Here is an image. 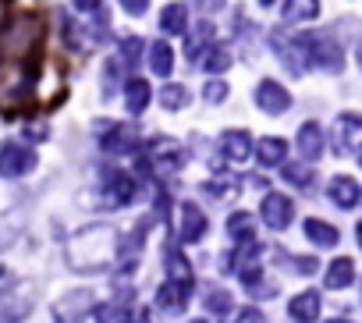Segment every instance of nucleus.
Segmentation results:
<instances>
[{"instance_id":"obj_31","label":"nucleus","mask_w":362,"mask_h":323,"mask_svg":"<svg viewBox=\"0 0 362 323\" xmlns=\"http://www.w3.org/2000/svg\"><path fill=\"white\" fill-rule=\"evenodd\" d=\"M281 175L291 182V185H313V168H309V160L305 164H281Z\"/></svg>"},{"instance_id":"obj_27","label":"nucleus","mask_w":362,"mask_h":323,"mask_svg":"<svg viewBox=\"0 0 362 323\" xmlns=\"http://www.w3.org/2000/svg\"><path fill=\"white\" fill-rule=\"evenodd\" d=\"M228 235H231L235 242H252V235H256L252 213H231V221H228Z\"/></svg>"},{"instance_id":"obj_12","label":"nucleus","mask_w":362,"mask_h":323,"mask_svg":"<svg viewBox=\"0 0 362 323\" xmlns=\"http://www.w3.org/2000/svg\"><path fill=\"white\" fill-rule=\"evenodd\" d=\"M177 235H181V242H199V238L206 235V217H203V210H199V206H192V203L181 206Z\"/></svg>"},{"instance_id":"obj_8","label":"nucleus","mask_w":362,"mask_h":323,"mask_svg":"<svg viewBox=\"0 0 362 323\" xmlns=\"http://www.w3.org/2000/svg\"><path fill=\"white\" fill-rule=\"evenodd\" d=\"M274 47H277V57L284 61V68L291 75H302L305 64H309V50L302 40H284V36H274Z\"/></svg>"},{"instance_id":"obj_9","label":"nucleus","mask_w":362,"mask_h":323,"mask_svg":"<svg viewBox=\"0 0 362 323\" xmlns=\"http://www.w3.org/2000/svg\"><path fill=\"white\" fill-rule=\"evenodd\" d=\"M189 295H192V281H163L160 284V291H156V302H160V309H167V312H181L185 309V302H189Z\"/></svg>"},{"instance_id":"obj_25","label":"nucleus","mask_w":362,"mask_h":323,"mask_svg":"<svg viewBox=\"0 0 362 323\" xmlns=\"http://www.w3.org/2000/svg\"><path fill=\"white\" fill-rule=\"evenodd\" d=\"M256 153H259V160L267 168H277V164H284V156H288V142L284 139H263L256 146Z\"/></svg>"},{"instance_id":"obj_11","label":"nucleus","mask_w":362,"mask_h":323,"mask_svg":"<svg viewBox=\"0 0 362 323\" xmlns=\"http://www.w3.org/2000/svg\"><path fill=\"white\" fill-rule=\"evenodd\" d=\"M221 153L231 160V164H245L249 153H252V139H249V131H242V128L224 131V135H221Z\"/></svg>"},{"instance_id":"obj_35","label":"nucleus","mask_w":362,"mask_h":323,"mask_svg":"<svg viewBox=\"0 0 362 323\" xmlns=\"http://www.w3.org/2000/svg\"><path fill=\"white\" fill-rule=\"evenodd\" d=\"M142 47H146V43H142V40H139V36H128V40H124V43H121V50H124V54H121V57H124V61H128V64H132V61H139V54H142Z\"/></svg>"},{"instance_id":"obj_7","label":"nucleus","mask_w":362,"mask_h":323,"mask_svg":"<svg viewBox=\"0 0 362 323\" xmlns=\"http://www.w3.org/2000/svg\"><path fill=\"white\" fill-rule=\"evenodd\" d=\"M256 107H259L263 114H284V110L291 107V96H288L284 86H277L274 78H267V82H259V89H256Z\"/></svg>"},{"instance_id":"obj_3","label":"nucleus","mask_w":362,"mask_h":323,"mask_svg":"<svg viewBox=\"0 0 362 323\" xmlns=\"http://www.w3.org/2000/svg\"><path fill=\"white\" fill-rule=\"evenodd\" d=\"M305 43V50H309V61L313 64H320L323 71H341L344 68V54H341V47L330 40V36H309V40H302Z\"/></svg>"},{"instance_id":"obj_16","label":"nucleus","mask_w":362,"mask_h":323,"mask_svg":"<svg viewBox=\"0 0 362 323\" xmlns=\"http://www.w3.org/2000/svg\"><path fill=\"white\" fill-rule=\"evenodd\" d=\"M295 142H298V153H302V156L309 160V164H313V160L323 153V131H320V124H313V121H309V124H302Z\"/></svg>"},{"instance_id":"obj_1","label":"nucleus","mask_w":362,"mask_h":323,"mask_svg":"<svg viewBox=\"0 0 362 323\" xmlns=\"http://www.w3.org/2000/svg\"><path fill=\"white\" fill-rule=\"evenodd\" d=\"M117 249V235L114 228H103V224H93L86 231H78L71 242H68V263L75 270H100L110 263Z\"/></svg>"},{"instance_id":"obj_38","label":"nucleus","mask_w":362,"mask_h":323,"mask_svg":"<svg viewBox=\"0 0 362 323\" xmlns=\"http://www.w3.org/2000/svg\"><path fill=\"white\" fill-rule=\"evenodd\" d=\"M121 8H124L128 15H142V11L149 8V0H121Z\"/></svg>"},{"instance_id":"obj_14","label":"nucleus","mask_w":362,"mask_h":323,"mask_svg":"<svg viewBox=\"0 0 362 323\" xmlns=\"http://www.w3.org/2000/svg\"><path fill=\"white\" fill-rule=\"evenodd\" d=\"M135 199V182L128 175L107 171V206H124Z\"/></svg>"},{"instance_id":"obj_41","label":"nucleus","mask_w":362,"mask_h":323,"mask_svg":"<svg viewBox=\"0 0 362 323\" xmlns=\"http://www.w3.org/2000/svg\"><path fill=\"white\" fill-rule=\"evenodd\" d=\"M8 8H11V0H0V22L8 18Z\"/></svg>"},{"instance_id":"obj_17","label":"nucleus","mask_w":362,"mask_h":323,"mask_svg":"<svg viewBox=\"0 0 362 323\" xmlns=\"http://www.w3.org/2000/svg\"><path fill=\"white\" fill-rule=\"evenodd\" d=\"M358 199H362V189L351 178H334L330 182V203H337L341 210H351Z\"/></svg>"},{"instance_id":"obj_24","label":"nucleus","mask_w":362,"mask_h":323,"mask_svg":"<svg viewBox=\"0 0 362 323\" xmlns=\"http://www.w3.org/2000/svg\"><path fill=\"white\" fill-rule=\"evenodd\" d=\"M320 11V0H284V22H309Z\"/></svg>"},{"instance_id":"obj_21","label":"nucleus","mask_w":362,"mask_h":323,"mask_svg":"<svg viewBox=\"0 0 362 323\" xmlns=\"http://www.w3.org/2000/svg\"><path fill=\"white\" fill-rule=\"evenodd\" d=\"M302 231H305V238L313 242V245H337V228H330L327 221H316V217H305V224H302Z\"/></svg>"},{"instance_id":"obj_30","label":"nucleus","mask_w":362,"mask_h":323,"mask_svg":"<svg viewBox=\"0 0 362 323\" xmlns=\"http://www.w3.org/2000/svg\"><path fill=\"white\" fill-rule=\"evenodd\" d=\"M167 277H174V281H192V266H189V259L181 256L177 249L167 252Z\"/></svg>"},{"instance_id":"obj_33","label":"nucleus","mask_w":362,"mask_h":323,"mask_svg":"<svg viewBox=\"0 0 362 323\" xmlns=\"http://www.w3.org/2000/svg\"><path fill=\"white\" fill-rule=\"evenodd\" d=\"M121 68H124V57H110L107 68H103V89L114 93V86L121 82Z\"/></svg>"},{"instance_id":"obj_43","label":"nucleus","mask_w":362,"mask_h":323,"mask_svg":"<svg viewBox=\"0 0 362 323\" xmlns=\"http://www.w3.org/2000/svg\"><path fill=\"white\" fill-rule=\"evenodd\" d=\"M355 238H358V245H362V221H358V228H355Z\"/></svg>"},{"instance_id":"obj_39","label":"nucleus","mask_w":362,"mask_h":323,"mask_svg":"<svg viewBox=\"0 0 362 323\" xmlns=\"http://www.w3.org/2000/svg\"><path fill=\"white\" fill-rule=\"evenodd\" d=\"M100 4H103V0H75V8H78V11H96Z\"/></svg>"},{"instance_id":"obj_44","label":"nucleus","mask_w":362,"mask_h":323,"mask_svg":"<svg viewBox=\"0 0 362 323\" xmlns=\"http://www.w3.org/2000/svg\"><path fill=\"white\" fill-rule=\"evenodd\" d=\"M330 323H348V319H330Z\"/></svg>"},{"instance_id":"obj_45","label":"nucleus","mask_w":362,"mask_h":323,"mask_svg":"<svg viewBox=\"0 0 362 323\" xmlns=\"http://www.w3.org/2000/svg\"><path fill=\"white\" fill-rule=\"evenodd\" d=\"M259 4H274V0H259Z\"/></svg>"},{"instance_id":"obj_5","label":"nucleus","mask_w":362,"mask_h":323,"mask_svg":"<svg viewBox=\"0 0 362 323\" xmlns=\"http://www.w3.org/2000/svg\"><path fill=\"white\" fill-rule=\"evenodd\" d=\"M36 168V153L18 146V142H8V146H0V175H8V178H22Z\"/></svg>"},{"instance_id":"obj_6","label":"nucleus","mask_w":362,"mask_h":323,"mask_svg":"<svg viewBox=\"0 0 362 323\" xmlns=\"http://www.w3.org/2000/svg\"><path fill=\"white\" fill-rule=\"evenodd\" d=\"M259 213H263V221H267L270 228L284 231V228L291 224V217H295V203H291L288 196H281V192H270V196L263 199Z\"/></svg>"},{"instance_id":"obj_4","label":"nucleus","mask_w":362,"mask_h":323,"mask_svg":"<svg viewBox=\"0 0 362 323\" xmlns=\"http://www.w3.org/2000/svg\"><path fill=\"white\" fill-rule=\"evenodd\" d=\"M362 149V117L358 114H341L334 121V153H358Z\"/></svg>"},{"instance_id":"obj_2","label":"nucleus","mask_w":362,"mask_h":323,"mask_svg":"<svg viewBox=\"0 0 362 323\" xmlns=\"http://www.w3.org/2000/svg\"><path fill=\"white\" fill-rule=\"evenodd\" d=\"M40 33H43V25H40V18H33V15H25V18H18L8 33H4V50L8 54H29L33 47H36V40H40Z\"/></svg>"},{"instance_id":"obj_36","label":"nucleus","mask_w":362,"mask_h":323,"mask_svg":"<svg viewBox=\"0 0 362 323\" xmlns=\"http://www.w3.org/2000/svg\"><path fill=\"white\" fill-rule=\"evenodd\" d=\"M206 100H210V103H221V100H228V86L214 78V82L206 86Z\"/></svg>"},{"instance_id":"obj_23","label":"nucleus","mask_w":362,"mask_h":323,"mask_svg":"<svg viewBox=\"0 0 362 323\" xmlns=\"http://www.w3.org/2000/svg\"><path fill=\"white\" fill-rule=\"evenodd\" d=\"M124 100H128V110L132 114H142L149 107V82L146 78H132L124 86Z\"/></svg>"},{"instance_id":"obj_22","label":"nucleus","mask_w":362,"mask_h":323,"mask_svg":"<svg viewBox=\"0 0 362 323\" xmlns=\"http://www.w3.org/2000/svg\"><path fill=\"white\" fill-rule=\"evenodd\" d=\"M149 68H153V75H170L174 71V50L160 40V43H149Z\"/></svg>"},{"instance_id":"obj_46","label":"nucleus","mask_w":362,"mask_h":323,"mask_svg":"<svg viewBox=\"0 0 362 323\" xmlns=\"http://www.w3.org/2000/svg\"><path fill=\"white\" fill-rule=\"evenodd\" d=\"M358 164H362V149H358Z\"/></svg>"},{"instance_id":"obj_10","label":"nucleus","mask_w":362,"mask_h":323,"mask_svg":"<svg viewBox=\"0 0 362 323\" xmlns=\"http://www.w3.org/2000/svg\"><path fill=\"white\" fill-rule=\"evenodd\" d=\"M149 160H146V164H156L160 171L167 168V171H177L181 164H185V149H181L177 142H170V139H156L153 146H149Z\"/></svg>"},{"instance_id":"obj_34","label":"nucleus","mask_w":362,"mask_h":323,"mask_svg":"<svg viewBox=\"0 0 362 323\" xmlns=\"http://www.w3.org/2000/svg\"><path fill=\"white\" fill-rule=\"evenodd\" d=\"M206 309H210V312H228V309H231V295H228L224 288H210V291H206Z\"/></svg>"},{"instance_id":"obj_28","label":"nucleus","mask_w":362,"mask_h":323,"mask_svg":"<svg viewBox=\"0 0 362 323\" xmlns=\"http://www.w3.org/2000/svg\"><path fill=\"white\" fill-rule=\"evenodd\" d=\"M160 103H163L167 110H181V107H189V89H185V86H177V82H170V86H163V89H160Z\"/></svg>"},{"instance_id":"obj_32","label":"nucleus","mask_w":362,"mask_h":323,"mask_svg":"<svg viewBox=\"0 0 362 323\" xmlns=\"http://www.w3.org/2000/svg\"><path fill=\"white\" fill-rule=\"evenodd\" d=\"M93 302V295L89 291H75V295H68V298H61V305H57V316H75V312H82L86 305Z\"/></svg>"},{"instance_id":"obj_29","label":"nucleus","mask_w":362,"mask_h":323,"mask_svg":"<svg viewBox=\"0 0 362 323\" xmlns=\"http://www.w3.org/2000/svg\"><path fill=\"white\" fill-rule=\"evenodd\" d=\"M199 61H203V68H206L210 75H224V71L231 68V54H228V50H221V47H210Z\"/></svg>"},{"instance_id":"obj_42","label":"nucleus","mask_w":362,"mask_h":323,"mask_svg":"<svg viewBox=\"0 0 362 323\" xmlns=\"http://www.w3.org/2000/svg\"><path fill=\"white\" fill-rule=\"evenodd\" d=\"M355 61H358V68H362V43L355 47Z\"/></svg>"},{"instance_id":"obj_37","label":"nucleus","mask_w":362,"mask_h":323,"mask_svg":"<svg viewBox=\"0 0 362 323\" xmlns=\"http://www.w3.org/2000/svg\"><path fill=\"white\" fill-rule=\"evenodd\" d=\"M238 323H267V319H263V312H259L256 305H249V309L238 312Z\"/></svg>"},{"instance_id":"obj_20","label":"nucleus","mask_w":362,"mask_h":323,"mask_svg":"<svg viewBox=\"0 0 362 323\" xmlns=\"http://www.w3.org/2000/svg\"><path fill=\"white\" fill-rule=\"evenodd\" d=\"M351 281H355V263H351L348 256H341V259H334V263L327 266V288L344 291V288H351Z\"/></svg>"},{"instance_id":"obj_15","label":"nucleus","mask_w":362,"mask_h":323,"mask_svg":"<svg viewBox=\"0 0 362 323\" xmlns=\"http://www.w3.org/2000/svg\"><path fill=\"white\" fill-rule=\"evenodd\" d=\"M29 316V298L22 291H4L0 295V323H22Z\"/></svg>"},{"instance_id":"obj_19","label":"nucleus","mask_w":362,"mask_h":323,"mask_svg":"<svg viewBox=\"0 0 362 323\" xmlns=\"http://www.w3.org/2000/svg\"><path fill=\"white\" fill-rule=\"evenodd\" d=\"M160 29L167 33V36H181L189 29V11H185V4H167L163 11H160Z\"/></svg>"},{"instance_id":"obj_26","label":"nucleus","mask_w":362,"mask_h":323,"mask_svg":"<svg viewBox=\"0 0 362 323\" xmlns=\"http://www.w3.org/2000/svg\"><path fill=\"white\" fill-rule=\"evenodd\" d=\"M210 40H214V25H210V22H203V25L189 36V50H185V54H189V61H199V57L210 50V47H206Z\"/></svg>"},{"instance_id":"obj_40","label":"nucleus","mask_w":362,"mask_h":323,"mask_svg":"<svg viewBox=\"0 0 362 323\" xmlns=\"http://www.w3.org/2000/svg\"><path fill=\"white\" fill-rule=\"evenodd\" d=\"M199 8H206V11H217V8H224V0H196Z\"/></svg>"},{"instance_id":"obj_13","label":"nucleus","mask_w":362,"mask_h":323,"mask_svg":"<svg viewBox=\"0 0 362 323\" xmlns=\"http://www.w3.org/2000/svg\"><path fill=\"white\" fill-rule=\"evenodd\" d=\"M135 142H139V135L132 124H107V135H100V146L107 153H128V149H135Z\"/></svg>"},{"instance_id":"obj_47","label":"nucleus","mask_w":362,"mask_h":323,"mask_svg":"<svg viewBox=\"0 0 362 323\" xmlns=\"http://www.w3.org/2000/svg\"><path fill=\"white\" fill-rule=\"evenodd\" d=\"M196 323H206V319H196Z\"/></svg>"},{"instance_id":"obj_18","label":"nucleus","mask_w":362,"mask_h":323,"mask_svg":"<svg viewBox=\"0 0 362 323\" xmlns=\"http://www.w3.org/2000/svg\"><path fill=\"white\" fill-rule=\"evenodd\" d=\"M288 312H291L298 323H313V319L320 316V295H316V291H302V295H295L291 305H288Z\"/></svg>"}]
</instances>
